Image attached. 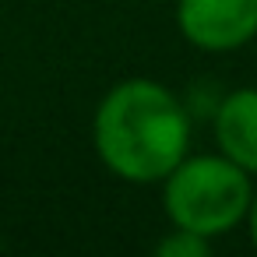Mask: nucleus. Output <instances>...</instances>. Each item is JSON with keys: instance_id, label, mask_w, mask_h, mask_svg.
Instances as JSON below:
<instances>
[{"instance_id": "f257e3e1", "label": "nucleus", "mask_w": 257, "mask_h": 257, "mask_svg": "<svg viewBox=\"0 0 257 257\" xmlns=\"http://www.w3.org/2000/svg\"><path fill=\"white\" fill-rule=\"evenodd\" d=\"M92 145L99 162L127 183H162L190 148V113L152 78L116 81L95 116Z\"/></svg>"}, {"instance_id": "f03ea898", "label": "nucleus", "mask_w": 257, "mask_h": 257, "mask_svg": "<svg viewBox=\"0 0 257 257\" xmlns=\"http://www.w3.org/2000/svg\"><path fill=\"white\" fill-rule=\"evenodd\" d=\"M253 201V183L243 166L229 155H187L162 180V208L176 229L197 236H225L246 222Z\"/></svg>"}, {"instance_id": "7ed1b4c3", "label": "nucleus", "mask_w": 257, "mask_h": 257, "mask_svg": "<svg viewBox=\"0 0 257 257\" xmlns=\"http://www.w3.org/2000/svg\"><path fill=\"white\" fill-rule=\"evenodd\" d=\"M180 36L204 53H229L257 36V0H176Z\"/></svg>"}, {"instance_id": "20e7f679", "label": "nucleus", "mask_w": 257, "mask_h": 257, "mask_svg": "<svg viewBox=\"0 0 257 257\" xmlns=\"http://www.w3.org/2000/svg\"><path fill=\"white\" fill-rule=\"evenodd\" d=\"M218 152L257 176V88H232L215 109Z\"/></svg>"}, {"instance_id": "39448f33", "label": "nucleus", "mask_w": 257, "mask_h": 257, "mask_svg": "<svg viewBox=\"0 0 257 257\" xmlns=\"http://www.w3.org/2000/svg\"><path fill=\"white\" fill-rule=\"evenodd\" d=\"M208 250H211V239L208 236H197V232L176 229V225H173L169 236H162L155 243V253L159 257H208Z\"/></svg>"}, {"instance_id": "423d86ee", "label": "nucleus", "mask_w": 257, "mask_h": 257, "mask_svg": "<svg viewBox=\"0 0 257 257\" xmlns=\"http://www.w3.org/2000/svg\"><path fill=\"white\" fill-rule=\"evenodd\" d=\"M246 232H250V243L257 250V190H253V201H250V211H246Z\"/></svg>"}]
</instances>
